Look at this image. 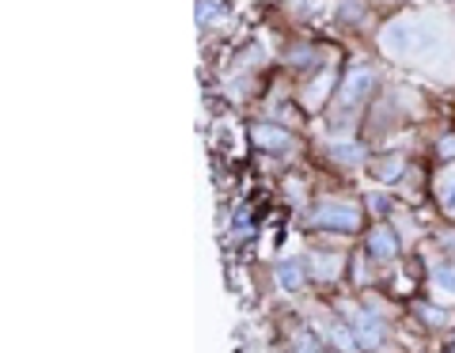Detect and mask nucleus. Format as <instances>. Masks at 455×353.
I'll list each match as a JSON object with an SVG mask.
<instances>
[{
    "instance_id": "f257e3e1",
    "label": "nucleus",
    "mask_w": 455,
    "mask_h": 353,
    "mask_svg": "<svg viewBox=\"0 0 455 353\" xmlns=\"http://www.w3.org/2000/svg\"><path fill=\"white\" fill-rule=\"evenodd\" d=\"M383 46L398 53V58H433L440 46V31L429 20L406 16V20H395L387 31H383Z\"/></svg>"
},
{
    "instance_id": "f03ea898",
    "label": "nucleus",
    "mask_w": 455,
    "mask_h": 353,
    "mask_svg": "<svg viewBox=\"0 0 455 353\" xmlns=\"http://www.w3.org/2000/svg\"><path fill=\"white\" fill-rule=\"evenodd\" d=\"M315 229H334V232H357L361 229V209L349 202H319L315 213L307 217Z\"/></svg>"
},
{
    "instance_id": "7ed1b4c3",
    "label": "nucleus",
    "mask_w": 455,
    "mask_h": 353,
    "mask_svg": "<svg viewBox=\"0 0 455 353\" xmlns=\"http://www.w3.org/2000/svg\"><path fill=\"white\" fill-rule=\"evenodd\" d=\"M372 84H376V76L368 73V68H357V73H349L346 84H341V107H357V103H364V95L372 92Z\"/></svg>"
},
{
    "instance_id": "20e7f679",
    "label": "nucleus",
    "mask_w": 455,
    "mask_h": 353,
    "mask_svg": "<svg viewBox=\"0 0 455 353\" xmlns=\"http://www.w3.org/2000/svg\"><path fill=\"white\" fill-rule=\"evenodd\" d=\"M368 251L379 259V262H387V259H395L398 255V244H395V232L383 224V229H376L372 232V239H368Z\"/></svg>"
},
{
    "instance_id": "39448f33",
    "label": "nucleus",
    "mask_w": 455,
    "mask_h": 353,
    "mask_svg": "<svg viewBox=\"0 0 455 353\" xmlns=\"http://www.w3.org/2000/svg\"><path fill=\"white\" fill-rule=\"evenodd\" d=\"M353 327L361 331V346H376L379 338H383V327H379L372 316H364V312H353Z\"/></svg>"
},
{
    "instance_id": "423d86ee",
    "label": "nucleus",
    "mask_w": 455,
    "mask_h": 353,
    "mask_svg": "<svg viewBox=\"0 0 455 353\" xmlns=\"http://www.w3.org/2000/svg\"><path fill=\"white\" fill-rule=\"evenodd\" d=\"M436 197H440V205L455 213V164L440 172V179H436Z\"/></svg>"
},
{
    "instance_id": "0eeeda50",
    "label": "nucleus",
    "mask_w": 455,
    "mask_h": 353,
    "mask_svg": "<svg viewBox=\"0 0 455 353\" xmlns=\"http://www.w3.org/2000/svg\"><path fill=\"white\" fill-rule=\"evenodd\" d=\"M254 140H259L262 148H289V133L274 130V125H259V130H254Z\"/></svg>"
},
{
    "instance_id": "6e6552de",
    "label": "nucleus",
    "mask_w": 455,
    "mask_h": 353,
    "mask_svg": "<svg viewBox=\"0 0 455 353\" xmlns=\"http://www.w3.org/2000/svg\"><path fill=\"white\" fill-rule=\"evenodd\" d=\"M433 285L440 289V293H451L455 296V266L451 262H440L436 270H433Z\"/></svg>"
},
{
    "instance_id": "1a4fd4ad",
    "label": "nucleus",
    "mask_w": 455,
    "mask_h": 353,
    "mask_svg": "<svg viewBox=\"0 0 455 353\" xmlns=\"http://www.w3.org/2000/svg\"><path fill=\"white\" fill-rule=\"evenodd\" d=\"M277 274H281V285H284V289H300L304 277H300V266H296V262H284Z\"/></svg>"
},
{
    "instance_id": "9d476101",
    "label": "nucleus",
    "mask_w": 455,
    "mask_h": 353,
    "mask_svg": "<svg viewBox=\"0 0 455 353\" xmlns=\"http://www.w3.org/2000/svg\"><path fill=\"white\" fill-rule=\"evenodd\" d=\"M338 266H341V262H338V259H331V255H323V259L315 255V270H323L319 277H334V270H338Z\"/></svg>"
},
{
    "instance_id": "9b49d317",
    "label": "nucleus",
    "mask_w": 455,
    "mask_h": 353,
    "mask_svg": "<svg viewBox=\"0 0 455 353\" xmlns=\"http://www.w3.org/2000/svg\"><path fill=\"white\" fill-rule=\"evenodd\" d=\"M334 152H338V160H349V164H357V160H361V156H357V152H361L357 145H338Z\"/></svg>"
},
{
    "instance_id": "f8f14e48",
    "label": "nucleus",
    "mask_w": 455,
    "mask_h": 353,
    "mask_svg": "<svg viewBox=\"0 0 455 353\" xmlns=\"http://www.w3.org/2000/svg\"><path fill=\"white\" fill-rule=\"evenodd\" d=\"M451 353H455V349H451Z\"/></svg>"
}]
</instances>
